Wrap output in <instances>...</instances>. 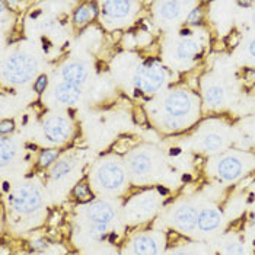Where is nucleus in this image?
Returning <instances> with one entry per match:
<instances>
[{"label":"nucleus","instance_id":"nucleus-1","mask_svg":"<svg viewBox=\"0 0 255 255\" xmlns=\"http://www.w3.org/2000/svg\"><path fill=\"white\" fill-rule=\"evenodd\" d=\"M37 73V61L25 53H13L3 63V78L12 85L28 83Z\"/></svg>","mask_w":255,"mask_h":255},{"label":"nucleus","instance_id":"nucleus-2","mask_svg":"<svg viewBox=\"0 0 255 255\" xmlns=\"http://www.w3.org/2000/svg\"><path fill=\"white\" fill-rule=\"evenodd\" d=\"M9 203L20 215H34L42 206V196L35 184H26L10 194Z\"/></svg>","mask_w":255,"mask_h":255},{"label":"nucleus","instance_id":"nucleus-3","mask_svg":"<svg viewBox=\"0 0 255 255\" xmlns=\"http://www.w3.org/2000/svg\"><path fill=\"white\" fill-rule=\"evenodd\" d=\"M166 72L157 64H144L140 66L134 73V85L140 92L152 95L157 92L165 83Z\"/></svg>","mask_w":255,"mask_h":255},{"label":"nucleus","instance_id":"nucleus-4","mask_svg":"<svg viewBox=\"0 0 255 255\" xmlns=\"http://www.w3.org/2000/svg\"><path fill=\"white\" fill-rule=\"evenodd\" d=\"M97 181L104 190L116 191L126 184V171L121 163L116 160H107L98 166Z\"/></svg>","mask_w":255,"mask_h":255},{"label":"nucleus","instance_id":"nucleus-5","mask_svg":"<svg viewBox=\"0 0 255 255\" xmlns=\"http://www.w3.org/2000/svg\"><path fill=\"white\" fill-rule=\"evenodd\" d=\"M193 97L185 91H174L165 98V113L166 116L182 118L188 116L193 110Z\"/></svg>","mask_w":255,"mask_h":255},{"label":"nucleus","instance_id":"nucleus-6","mask_svg":"<svg viewBox=\"0 0 255 255\" xmlns=\"http://www.w3.org/2000/svg\"><path fill=\"white\" fill-rule=\"evenodd\" d=\"M42 128H44L45 137L50 141L61 143L69 137L72 131V124L63 116H48L44 120Z\"/></svg>","mask_w":255,"mask_h":255},{"label":"nucleus","instance_id":"nucleus-7","mask_svg":"<svg viewBox=\"0 0 255 255\" xmlns=\"http://www.w3.org/2000/svg\"><path fill=\"white\" fill-rule=\"evenodd\" d=\"M61 79L69 85L80 88L88 79V67L82 61H69L61 67Z\"/></svg>","mask_w":255,"mask_h":255},{"label":"nucleus","instance_id":"nucleus-8","mask_svg":"<svg viewBox=\"0 0 255 255\" xmlns=\"http://www.w3.org/2000/svg\"><path fill=\"white\" fill-rule=\"evenodd\" d=\"M244 169L242 160L239 157L226 155L223 156L219 163H217V175L222 178L223 181H235L241 177Z\"/></svg>","mask_w":255,"mask_h":255},{"label":"nucleus","instance_id":"nucleus-9","mask_svg":"<svg viewBox=\"0 0 255 255\" xmlns=\"http://www.w3.org/2000/svg\"><path fill=\"white\" fill-rule=\"evenodd\" d=\"M198 220V212L193 206H181L174 213V223L179 231L191 232L194 231Z\"/></svg>","mask_w":255,"mask_h":255},{"label":"nucleus","instance_id":"nucleus-10","mask_svg":"<svg viewBox=\"0 0 255 255\" xmlns=\"http://www.w3.org/2000/svg\"><path fill=\"white\" fill-rule=\"evenodd\" d=\"M86 216L92 223L110 225L114 220V209L105 201H94L86 210Z\"/></svg>","mask_w":255,"mask_h":255},{"label":"nucleus","instance_id":"nucleus-11","mask_svg":"<svg viewBox=\"0 0 255 255\" xmlns=\"http://www.w3.org/2000/svg\"><path fill=\"white\" fill-rule=\"evenodd\" d=\"M133 1L130 0H113L102 3V15L108 19H124L130 15Z\"/></svg>","mask_w":255,"mask_h":255},{"label":"nucleus","instance_id":"nucleus-12","mask_svg":"<svg viewBox=\"0 0 255 255\" xmlns=\"http://www.w3.org/2000/svg\"><path fill=\"white\" fill-rule=\"evenodd\" d=\"M82 95V91L79 86H73V85H69L66 82H61L56 86L54 89V98L59 101L60 104L63 105H75L78 104V101L80 99Z\"/></svg>","mask_w":255,"mask_h":255},{"label":"nucleus","instance_id":"nucleus-13","mask_svg":"<svg viewBox=\"0 0 255 255\" xmlns=\"http://www.w3.org/2000/svg\"><path fill=\"white\" fill-rule=\"evenodd\" d=\"M152 168H153L152 157L146 152H137L130 157V169L136 177L141 178L149 175L152 172Z\"/></svg>","mask_w":255,"mask_h":255},{"label":"nucleus","instance_id":"nucleus-14","mask_svg":"<svg viewBox=\"0 0 255 255\" xmlns=\"http://www.w3.org/2000/svg\"><path fill=\"white\" fill-rule=\"evenodd\" d=\"M220 222H222L220 212H217L216 209H204L201 213H198L197 226L203 232H212L220 226Z\"/></svg>","mask_w":255,"mask_h":255},{"label":"nucleus","instance_id":"nucleus-15","mask_svg":"<svg viewBox=\"0 0 255 255\" xmlns=\"http://www.w3.org/2000/svg\"><path fill=\"white\" fill-rule=\"evenodd\" d=\"M133 251L136 255H157L159 248L155 238L149 235H140L133 241Z\"/></svg>","mask_w":255,"mask_h":255},{"label":"nucleus","instance_id":"nucleus-16","mask_svg":"<svg viewBox=\"0 0 255 255\" xmlns=\"http://www.w3.org/2000/svg\"><path fill=\"white\" fill-rule=\"evenodd\" d=\"M97 13H98V9H97L95 3H85V4H82L80 7H78V10L75 12V16H73L75 26L76 28H82V26L88 25L91 20H94L97 18Z\"/></svg>","mask_w":255,"mask_h":255},{"label":"nucleus","instance_id":"nucleus-17","mask_svg":"<svg viewBox=\"0 0 255 255\" xmlns=\"http://www.w3.org/2000/svg\"><path fill=\"white\" fill-rule=\"evenodd\" d=\"M200 50H201V47H200V44L197 42L196 39H182L177 45V56L178 59L181 60L194 59L197 54L200 53Z\"/></svg>","mask_w":255,"mask_h":255},{"label":"nucleus","instance_id":"nucleus-18","mask_svg":"<svg viewBox=\"0 0 255 255\" xmlns=\"http://www.w3.org/2000/svg\"><path fill=\"white\" fill-rule=\"evenodd\" d=\"M182 4L181 1H162L159 3V15L160 18L166 20H175L181 16V12H182Z\"/></svg>","mask_w":255,"mask_h":255},{"label":"nucleus","instance_id":"nucleus-19","mask_svg":"<svg viewBox=\"0 0 255 255\" xmlns=\"http://www.w3.org/2000/svg\"><path fill=\"white\" fill-rule=\"evenodd\" d=\"M75 168V160L72 157H64V159H60L57 160L51 171H50V175L53 179H61V178L67 177Z\"/></svg>","mask_w":255,"mask_h":255},{"label":"nucleus","instance_id":"nucleus-20","mask_svg":"<svg viewBox=\"0 0 255 255\" xmlns=\"http://www.w3.org/2000/svg\"><path fill=\"white\" fill-rule=\"evenodd\" d=\"M225 99V89L220 85H210L204 91V101L210 107H219L223 104Z\"/></svg>","mask_w":255,"mask_h":255},{"label":"nucleus","instance_id":"nucleus-21","mask_svg":"<svg viewBox=\"0 0 255 255\" xmlns=\"http://www.w3.org/2000/svg\"><path fill=\"white\" fill-rule=\"evenodd\" d=\"M16 155V147L13 141L7 137L0 138V159H1V166L9 165L13 157Z\"/></svg>","mask_w":255,"mask_h":255},{"label":"nucleus","instance_id":"nucleus-22","mask_svg":"<svg viewBox=\"0 0 255 255\" xmlns=\"http://www.w3.org/2000/svg\"><path fill=\"white\" fill-rule=\"evenodd\" d=\"M59 156L60 150H57V149H45V150H42V152L39 153L38 166L39 168H42V169H45V168L54 165L56 160L59 159Z\"/></svg>","mask_w":255,"mask_h":255},{"label":"nucleus","instance_id":"nucleus-23","mask_svg":"<svg viewBox=\"0 0 255 255\" xmlns=\"http://www.w3.org/2000/svg\"><path fill=\"white\" fill-rule=\"evenodd\" d=\"M73 196L76 197V200L80 203H88L94 198V194L89 188V185L86 182H79L73 188Z\"/></svg>","mask_w":255,"mask_h":255},{"label":"nucleus","instance_id":"nucleus-24","mask_svg":"<svg viewBox=\"0 0 255 255\" xmlns=\"http://www.w3.org/2000/svg\"><path fill=\"white\" fill-rule=\"evenodd\" d=\"M203 146L206 150H210V152L219 150L223 146V137L217 133H209L203 138Z\"/></svg>","mask_w":255,"mask_h":255},{"label":"nucleus","instance_id":"nucleus-25","mask_svg":"<svg viewBox=\"0 0 255 255\" xmlns=\"http://www.w3.org/2000/svg\"><path fill=\"white\" fill-rule=\"evenodd\" d=\"M134 144H136V141L131 137H120L113 144L111 150L118 153V155H123V153H127L128 150H131L134 147Z\"/></svg>","mask_w":255,"mask_h":255},{"label":"nucleus","instance_id":"nucleus-26","mask_svg":"<svg viewBox=\"0 0 255 255\" xmlns=\"http://www.w3.org/2000/svg\"><path fill=\"white\" fill-rule=\"evenodd\" d=\"M107 231H108V225L92 223V226L89 228V235L97 241H101V239H104V236L107 235Z\"/></svg>","mask_w":255,"mask_h":255},{"label":"nucleus","instance_id":"nucleus-27","mask_svg":"<svg viewBox=\"0 0 255 255\" xmlns=\"http://www.w3.org/2000/svg\"><path fill=\"white\" fill-rule=\"evenodd\" d=\"M245 247L241 242H228L225 247V255H245Z\"/></svg>","mask_w":255,"mask_h":255},{"label":"nucleus","instance_id":"nucleus-28","mask_svg":"<svg viewBox=\"0 0 255 255\" xmlns=\"http://www.w3.org/2000/svg\"><path fill=\"white\" fill-rule=\"evenodd\" d=\"M13 130H15V123H13V120L4 118V120L0 121V134H1V137H6L7 134L13 133Z\"/></svg>","mask_w":255,"mask_h":255},{"label":"nucleus","instance_id":"nucleus-29","mask_svg":"<svg viewBox=\"0 0 255 255\" xmlns=\"http://www.w3.org/2000/svg\"><path fill=\"white\" fill-rule=\"evenodd\" d=\"M163 126H165V128H168V130H179L181 128V121H179V118L175 117H169V116H166V117L163 118Z\"/></svg>","mask_w":255,"mask_h":255},{"label":"nucleus","instance_id":"nucleus-30","mask_svg":"<svg viewBox=\"0 0 255 255\" xmlns=\"http://www.w3.org/2000/svg\"><path fill=\"white\" fill-rule=\"evenodd\" d=\"M47 86H48V78H47L45 75L38 76V79L34 82V91H35L37 94H42V92L47 89Z\"/></svg>","mask_w":255,"mask_h":255},{"label":"nucleus","instance_id":"nucleus-31","mask_svg":"<svg viewBox=\"0 0 255 255\" xmlns=\"http://www.w3.org/2000/svg\"><path fill=\"white\" fill-rule=\"evenodd\" d=\"M133 118H134L136 124H138V126H144V124L147 123V116H146V113H144V110H143L141 107H136V108H134V111H133Z\"/></svg>","mask_w":255,"mask_h":255},{"label":"nucleus","instance_id":"nucleus-32","mask_svg":"<svg viewBox=\"0 0 255 255\" xmlns=\"http://www.w3.org/2000/svg\"><path fill=\"white\" fill-rule=\"evenodd\" d=\"M201 20H203V10H201L200 7L193 9V10L190 12L188 18H187V22H188L190 25H197V23H200Z\"/></svg>","mask_w":255,"mask_h":255},{"label":"nucleus","instance_id":"nucleus-33","mask_svg":"<svg viewBox=\"0 0 255 255\" xmlns=\"http://www.w3.org/2000/svg\"><path fill=\"white\" fill-rule=\"evenodd\" d=\"M244 85L247 88H253L255 86V70L254 69H247L245 75H244Z\"/></svg>","mask_w":255,"mask_h":255},{"label":"nucleus","instance_id":"nucleus-34","mask_svg":"<svg viewBox=\"0 0 255 255\" xmlns=\"http://www.w3.org/2000/svg\"><path fill=\"white\" fill-rule=\"evenodd\" d=\"M239 42H241V35H239L238 32L229 34V35L226 37V39H225V45H228V47H236Z\"/></svg>","mask_w":255,"mask_h":255},{"label":"nucleus","instance_id":"nucleus-35","mask_svg":"<svg viewBox=\"0 0 255 255\" xmlns=\"http://www.w3.org/2000/svg\"><path fill=\"white\" fill-rule=\"evenodd\" d=\"M48 220H50V225H51V226H57V225H60V223H61V220H63V215H61V212H60V210H53V212L50 213Z\"/></svg>","mask_w":255,"mask_h":255},{"label":"nucleus","instance_id":"nucleus-36","mask_svg":"<svg viewBox=\"0 0 255 255\" xmlns=\"http://www.w3.org/2000/svg\"><path fill=\"white\" fill-rule=\"evenodd\" d=\"M31 247H32V250H35V251H44V250L48 247V242H47V239L39 238V239H35V241L31 242Z\"/></svg>","mask_w":255,"mask_h":255},{"label":"nucleus","instance_id":"nucleus-37","mask_svg":"<svg viewBox=\"0 0 255 255\" xmlns=\"http://www.w3.org/2000/svg\"><path fill=\"white\" fill-rule=\"evenodd\" d=\"M248 53H250V56L255 59V38L250 42V45H248Z\"/></svg>","mask_w":255,"mask_h":255},{"label":"nucleus","instance_id":"nucleus-38","mask_svg":"<svg viewBox=\"0 0 255 255\" xmlns=\"http://www.w3.org/2000/svg\"><path fill=\"white\" fill-rule=\"evenodd\" d=\"M113 39H114V42H118L120 41V38L123 37V34H121V31H116V32H113Z\"/></svg>","mask_w":255,"mask_h":255},{"label":"nucleus","instance_id":"nucleus-39","mask_svg":"<svg viewBox=\"0 0 255 255\" xmlns=\"http://www.w3.org/2000/svg\"><path fill=\"white\" fill-rule=\"evenodd\" d=\"M172 255H191V254H188V253H184V251H179V253H175V254H172Z\"/></svg>","mask_w":255,"mask_h":255},{"label":"nucleus","instance_id":"nucleus-40","mask_svg":"<svg viewBox=\"0 0 255 255\" xmlns=\"http://www.w3.org/2000/svg\"><path fill=\"white\" fill-rule=\"evenodd\" d=\"M253 225H254V228H255V213H254V216H253Z\"/></svg>","mask_w":255,"mask_h":255},{"label":"nucleus","instance_id":"nucleus-41","mask_svg":"<svg viewBox=\"0 0 255 255\" xmlns=\"http://www.w3.org/2000/svg\"><path fill=\"white\" fill-rule=\"evenodd\" d=\"M253 23H254V26H255V13H254V16H253Z\"/></svg>","mask_w":255,"mask_h":255}]
</instances>
